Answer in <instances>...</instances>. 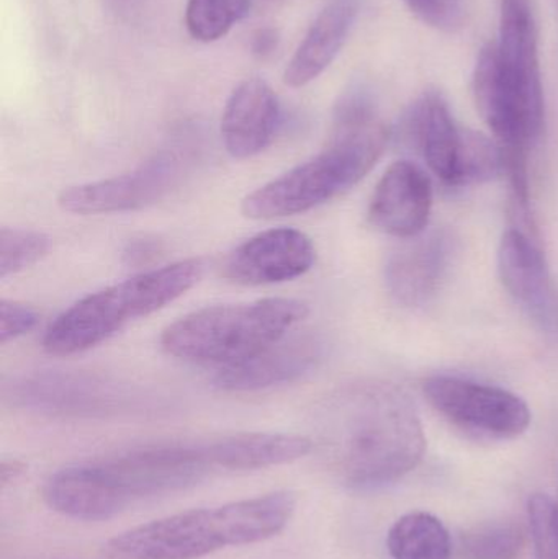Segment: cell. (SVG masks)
I'll return each mask as SVG.
<instances>
[{
    "mask_svg": "<svg viewBox=\"0 0 558 559\" xmlns=\"http://www.w3.org/2000/svg\"><path fill=\"white\" fill-rule=\"evenodd\" d=\"M323 440L334 473L353 491H377L422 463L426 436L408 394L385 381L351 384L324 407Z\"/></svg>",
    "mask_w": 558,
    "mask_h": 559,
    "instance_id": "6da1fadb",
    "label": "cell"
},
{
    "mask_svg": "<svg viewBox=\"0 0 558 559\" xmlns=\"http://www.w3.org/2000/svg\"><path fill=\"white\" fill-rule=\"evenodd\" d=\"M216 440L141 447L55 473L43 498L75 521H107L128 509L186 491L225 472Z\"/></svg>",
    "mask_w": 558,
    "mask_h": 559,
    "instance_id": "7a4b0ae2",
    "label": "cell"
},
{
    "mask_svg": "<svg viewBox=\"0 0 558 559\" xmlns=\"http://www.w3.org/2000/svg\"><path fill=\"white\" fill-rule=\"evenodd\" d=\"M389 128L367 92H349L334 115L330 143L317 156L271 180L242 200L251 219L300 215L356 187L382 156Z\"/></svg>",
    "mask_w": 558,
    "mask_h": 559,
    "instance_id": "3957f363",
    "label": "cell"
},
{
    "mask_svg": "<svg viewBox=\"0 0 558 559\" xmlns=\"http://www.w3.org/2000/svg\"><path fill=\"white\" fill-rule=\"evenodd\" d=\"M297 508L277 491L216 508L195 509L130 528L107 542L111 559H197L231 547L261 544L281 534Z\"/></svg>",
    "mask_w": 558,
    "mask_h": 559,
    "instance_id": "277c9868",
    "label": "cell"
},
{
    "mask_svg": "<svg viewBox=\"0 0 558 559\" xmlns=\"http://www.w3.org/2000/svg\"><path fill=\"white\" fill-rule=\"evenodd\" d=\"M205 264L187 259L143 272L85 296L62 312L46 331L43 348L51 355H74L110 338L128 322L159 311L200 282Z\"/></svg>",
    "mask_w": 558,
    "mask_h": 559,
    "instance_id": "5b68a950",
    "label": "cell"
},
{
    "mask_svg": "<svg viewBox=\"0 0 558 559\" xmlns=\"http://www.w3.org/2000/svg\"><path fill=\"white\" fill-rule=\"evenodd\" d=\"M307 314V305L292 298L212 306L170 324L161 345L180 360L228 367L287 337Z\"/></svg>",
    "mask_w": 558,
    "mask_h": 559,
    "instance_id": "8992f818",
    "label": "cell"
},
{
    "mask_svg": "<svg viewBox=\"0 0 558 559\" xmlns=\"http://www.w3.org/2000/svg\"><path fill=\"white\" fill-rule=\"evenodd\" d=\"M423 393L452 426L480 439H518L533 419L526 401L518 394L454 374L429 377Z\"/></svg>",
    "mask_w": 558,
    "mask_h": 559,
    "instance_id": "52a82bcc",
    "label": "cell"
},
{
    "mask_svg": "<svg viewBox=\"0 0 558 559\" xmlns=\"http://www.w3.org/2000/svg\"><path fill=\"white\" fill-rule=\"evenodd\" d=\"M189 167L187 151L163 150L120 176L69 187L58 203L64 212L82 216L136 212L166 199L182 183Z\"/></svg>",
    "mask_w": 558,
    "mask_h": 559,
    "instance_id": "ba28073f",
    "label": "cell"
},
{
    "mask_svg": "<svg viewBox=\"0 0 558 559\" xmlns=\"http://www.w3.org/2000/svg\"><path fill=\"white\" fill-rule=\"evenodd\" d=\"M478 111L508 156L530 157L544 130V114L531 108L504 81L495 43L485 46L474 72Z\"/></svg>",
    "mask_w": 558,
    "mask_h": 559,
    "instance_id": "9c48e42d",
    "label": "cell"
},
{
    "mask_svg": "<svg viewBox=\"0 0 558 559\" xmlns=\"http://www.w3.org/2000/svg\"><path fill=\"white\" fill-rule=\"evenodd\" d=\"M498 272L524 314L558 341V285L546 255L526 233L518 228L504 233L498 249Z\"/></svg>",
    "mask_w": 558,
    "mask_h": 559,
    "instance_id": "30bf717a",
    "label": "cell"
},
{
    "mask_svg": "<svg viewBox=\"0 0 558 559\" xmlns=\"http://www.w3.org/2000/svg\"><path fill=\"white\" fill-rule=\"evenodd\" d=\"M314 259L317 251L305 233L271 229L233 249L223 262L222 275L239 285H274L307 274Z\"/></svg>",
    "mask_w": 558,
    "mask_h": 559,
    "instance_id": "8fae6325",
    "label": "cell"
},
{
    "mask_svg": "<svg viewBox=\"0 0 558 559\" xmlns=\"http://www.w3.org/2000/svg\"><path fill=\"white\" fill-rule=\"evenodd\" d=\"M5 394L13 404L59 416H104L124 403L123 394L114 384L78 373L23 378Z\"/></svg>",
    "mask_w": 558,
    "mask_h": 559,
    "instance_id": "7c38bea8",
    "label": "cell"
},
{
    "mask_svg": "<svg viewBox=\"0 0 558 559\" xmlns=\"http://www.w3.org/2000/svg\"><path fill=\"white\" fill-rule=\"evenodd\" d=\"M432 210V182L425 169L409 160H396L387 169L370 199L373 228L399 239L425 233Z\"/></svg>",
    "mask_w": 558,
    "mask_h": 559,
    "instance_id": "4fadbf2b",
    "label": "cell"
},
{
    "mask_svg": "<svg viewBox=\"0 0 558 559\" xmlns=\"http://www.w3.org/2000/svg\"><path fill=\"white\" fill-rule=\"evenodd\" d=\"M403 136L446 186L461 187L468 130L455 124L441 95H423L403 121Z\"/></svg>",
    "mask_w": 558,
    "mask_h": 559,
    "instance_id": "5bb4252c",
    "label": "cell"
},
{
    "mask_svg": "<svg viewBox=\"0 0 558 559\" xmlns=\"http://www.w3.org/2000/svg\"><path fill=\"white\" fill-rule=\"evenodd\" d=\"M455 255V239L448 229L419 235L387 262L390 295L406 308L428 305L448 277Z\"/></svg>",
    "mask_w": 558,
    "mask_h": 559,
    "instance_id": "9a60e30c",
    "label": "cell"
},
{
    "mask_svg": "<svg viewBox=\"0 0 558 559\" xmlns=\"http://www.w3.org/2000/svg\"><path fill=\"white\" fill-rule=\"evenodd\" d=\"M495 48L508 85L531 108L546 114L536 19L531 0H500V39L495 43Z\"/></svg>",
    "mask_w": 558,
    "mask_h": 559,
    "instance_id": "2e32d148",
    "label": "cell"
},
{
    "mask_svg": "<svg viewBox=\"0 0 558 559\" xmlns=\"http://www.w3.org/2000/svg\"><path fill=\"white\" fill-rule=\"evenodd\" d=\"M321 354L323 347L314 335L284 337L239 364L223 367L215 384L228 393H254L292 383L310 373L321 360Z\"/></svg>",
    "mask_w": 558,
    "mask_h": 559,
    "instance_id": "e0dca14e",
    "label": "cell"
},
{
    "mask_svg": "<svg viewBox=\"0 0 558 559\" xmlns=\"http://www.w3.org/2000/svg\"><path fill=\"white\" fill-rule=\"evenodd\" d=\"M281 121L278 98L271 85L252 78L229 95L222 117V140L236 159L258 156L274 140Z\"/></svg>",
    "mask_w": 558,
    "mask_h": 559,
    "instance_id": "ac0fdd59",
    "label": "cell"
},
{
    "mask_svg": "<svg viewBox=\"0 0 558 559\" xmlns=\"http://www.w3.org/2000/svg\"><path fill=\"white\" fill-rule=\"evenodd\" d=\"M356 15L357 0H331L288 62L284 72L285 84L300 88L320 78L340 55Z\"/></svg>",
    "mask_w": 558,
    "mask_h": 559,
    "instance_id": "d6986e66",
    "label": "cell"
},
{
    "mask_svg": "<svg viewBox=\"0 0 558 559\" xmlns=\"http://www.w3.org/2000/svg\"><path fill=\"white\" fill-rule=\"evenodd\" d=\"M452 548L448 528L429 512H408L387 535V550L392 559H451Z\"/></svg>",
    "mask_w": 558,
    "mask_h": 559,
    "instance_id": "ffe728a7",
    "label": "cell"
},
{
    "mask_svg": "<svg viewBox=\"0 0 558 559\" xmlns=\"http://www.w3.org/2000/svg\"><path fill=\"white\" fill-rule=\"evenodd\" d=\"M249 7L251 0H189L187 29L197 41H218L248 13Z\"/></svg>",
    "mask_w": 558,
    "mask_h": 559,
    "instance_id": "44dd1931",
    "label": "cell"
},
{
    "mask_svg": "<svg viewBox=\"0 0 558 559\" xmlns=\"http://www.w3.org/2000/svg\"><path fill=\"white\" fill-rule=\"evenodd\" d=\"M523 547V527L510 521L477 525L462 537V550L468 559H514Z\"/></svg>",
    "mask_w": 558,
    "mask_h": 559,
    "instance_id": "7402d4cb",
    "label": "cell"
},
{
    "mask_svg": "<svg viewBox=\"0 0 558 559\" xmlns=\"http://www.w3.org/2000/svg\"><path fill=\"white\" fill-rule=\"evenodd\" d=\"M51 248V239L29 229L2 228L0 231V278L20 274L41 261Z\"/></svg>",
    "mask_w": 558,
    "mask_h": 559,
    "instance_id": "603a6c76",
    "label": "cell"
},
{
    "mask_svg": "<svg viewBox=\"0 0 558 559\" xmlns=\"http://www.w3.org/2000/svg\"><path fill=\"white\" fill-rule=\"evenodd\" d=\"M413 13L426 25L452 33L464 23V0H405Z\"/></svg>",
    "mask_w": 558,
    "mask_h": 559,
    "instance_id": "cb8c5ba5",
    "label": "cell"
},
{
    "mask_svg": "<svg viewBox=\"0 0 558 559\" xmlns=\"http://www.w3.org/2000/svg\"><path fill=\"white\" fill-rule=\"evenodd\" d=\"M38 312L32 306L2 299L0 301V344L5 345L7 342L28 334L38 324Z\"/></svg>",
    "mask_w": 558,
    "mask_h": 559,
    "instance_id": "d4e9b609",
    "label": "cell"
},
{
    "mask_svg": "<svg viewBox=\"0 0 558 559\" xmlns=\"http://www.w3.org/2000/svg\"><path fill=\"white\" fill-rule=\"evenodd\" d=\"M161 252V245L157 239L153 238H140L133 239L124 249V261L130 265H146L150 264L153 259H156Z\"/></svg>",
    "mask_w": 558,
    "mask_h": 559,
    "instance_id": "484cf974",
    "label": "cell"
},
{
    "mask_svg": "<svg viewBox=\"0 0 558 559\" xmlns=\"http://www.w3.org/2000/svg\"><path fill=\"white\" fill-rule=\"evenodd\" d=\"M278 45V33L274 28L258 29L252 36L251 49L252 55L259 59H268L274 55Z\"/></svg>",
    "mask_w": 558,
    "mask_h": 559,
    "instance_id": "4316f807",
    "label": "cell"
},
{
    "mask_svg": "<svg viewBox=\"0 0 558 559\" xmlns=\"http://www.w3.org/2000/svg\"><path fill=\"white\" fill-rule=\"evenodd\" d=\"M23 472L22 463L19 462H3L2 468H0V479H2V486L9 485L13 479L19 478L20 473Z\"/></svg>",
    "mask_w": 558,
    "mask_h": 559,
    "instance_id": "83f0119b",
    "label": "cell"
},
{
    "mask_svg": "<svg viewBox=\"0 0 558 559\" xmlns=\"http://www.w3.org/2000/svg\"><path fill=\"white\" fill-rule=\"evenodd\" d=\"M556 559H558V557Z\"/></svg>",
    "mask_w": 558,
    "mask_h": 559,
    "instance_id": "f1b7e54d",
    "label": "cell"
},
{
    "mask_svg": "<svg viewBox=\"0 0 558 559\" xmlns=\"http://www.w3.org/2000/svg\"><path fill=\"white\" fill-rule=\"evenodd\" d=\"M557 504H558V502H557Z\"/></svg>",
    "mask_w": 558,
    "mask_h": 559,
    "instance_id": "f546056e",
    "label": "cell"
}]
</instances>
